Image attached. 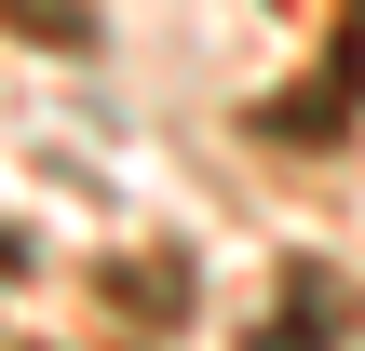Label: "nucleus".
<instances>
[{"instance_id":"f257e3e1","label":"nucleus","mask_w":365,"mask_h":351,"mask_svg":"<svg viewBox=\"0 0 365 351\" xmlns=\"http://www.w3.org/2000/svg\"><path fill=\"white\" fill-rule=\"evenodd\" d=\"M0 27L41 54H95V0H0Z\"/></svg>"}]
</instances>
